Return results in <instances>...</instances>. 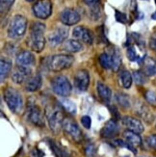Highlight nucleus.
<instances>
[{
    "label": "nucleus",
    "instance_id": "473e14b6",
    "mask_svg": "<svg viewBox=\"0 0 156 157\" xmlns=\"http://www.w3.org/2000/svg\"><path fill=\"white\" fill-rule=\"evenodd\" d=\"M145 98L148 103L156 105V92L151 91V90H147L145 93Z\"/></svg>",
    "mask_w": 156,
    "mask_h": 157
},
{
    "label": "nucleus",
    "instance_id": "37998d69",
    "mask_svg": "<svg viewBox=\"0 0 156 157\" xmlns=\"http://www.w3.org/2000/svg\"><path fill=\"white\" fill-rule=\"evenodd\" d=\"M152 18H153V19H156V13L152 15Z\"/></svg>",
    "mask_w": 156,
    "mask_h": 157
},
{
    "label": "nucleus",
    "instance_id": "dca6fc26",
    "mask_svg": "<svg viewBox=\"0 0 156 157\" xmlns=\"http://www.w3.org/2000/svg\"><path fill=\"white\" fill-rule=\"evenodd\" d=\"M121 121H123L124 125L128 128V130L136 132L138 134H140L144 131L143 124H142L141 121H139L136 118L129 117V116H125V117H124L123 119H121Z\"/></svg>",
    "mask_w": 156,
    "mask_h": 157
},
{
    "label": "nucleus",
    "instance_id": "0eeeda50",
    "mask_svg": "<svg viewBox=\"0 0 156 157\" xmlns=\"http://www.w3.org/2000/svg\"><path fill=\"white\" fill-rule=\"evenodd\" d=\"M63 129L65 133L69 135L73 141H75L77 143L82 141L83 138L82 131L80 130L76 121L72 120L71 118H65L63 121Z\"/></svg>",
    "mask_w": 156,
    "mask_h": 157
},
{
    "label": "nucleus",
    "instance_id": "79ce46f5",
    "mask_svg": "<svg viewBox=\"0 0 156 157\" xmlns=\"http://www.w3.org/2000/svg\"><path fill=\"white\" fill-rule=\"evenodd\" d=\"M131 5H132V11H135L137 8V4H136V0H131Z\"/></svg>",
    "mask_w": 156,
    "mask_h": 157
},
{
    "label": "nucleus",
    "instance_id": "f03ea898",
    "mask_svg": "<svg viewBox=\"0 0 156 157\" xmlns=\"http://www.w3.org/2000/svg\"><path fill=\"white\" fill-rule=\"evenodd\" d=\"M60 107L61 106L48 104L45 107L44 110L46 120L48 121L51 131L54 134H58L61 130V128H63V121L65 120V117L62 109Z\"/></svg>",
    "mask_w": 156,
    "mask_h": 157
},
{
    "label": "nucleus",
    "instance_id": "72a5a7b5",
    "mask_svg": "<svg viewBox=\"0 0 156 157\" xmlns=\"http://www.w3.org/2000/svg\"><path fill=\"white\" fill-rule=\"evenodd\" d=\"M127 57L130 61H138L139 59V56L137 55V52H136V49H135L134 46H129L127 48Z\"/></svg>",
    "mask_w": 156,
    "mask_h": 157
},
{
    "label": "nucleus",
    "instance_id": "2f4dec72",
    "mask_svg": "<svg viewBox=\"0 0 156 157\" xmlns=\"http://www.w3.org/2000/svg\"><path fill=\"white\" fill-rule=\"evenodd\" d=\"M85 154L87 157H96L97 156V149L93 144L92 143H87L84 147Z\"/></svg>",
    "mask_w": 156,
    "mask_h": 157
},
{
    "label": "nucleus",
    "instance_id": "4c0bfd02",
    "mask_svg": "<svg viewBox=\"0 0 156 157\" xmlns=\"http://www.w3.org/2000/svg\"><path fill=\"white\" fill-rule=\"evenodd\" d=\"M116 19L118 20L119 22H121V23H126L127 22L126 15L124 13H121V12H119V11H116Z\"/></svg>",
    "mask_w": 156,
    "mask_h": 157
},
{
    "label": "nucleus",
    "instance_id": "423d86ee",
    "mask_svg": "<svg viewBox=\"0 0 156 157\" xmlns=\"http://www.w3.org/2000/svg\"><path fill=\"white\" fill-rule=\"evenodd\" d=\"M50 84L53 92L60 97H67L71 93L70 82L64 75H57L52 78Z\"/></svg>",
    "mask_w": 156,
    "mask_h": 157
},
{
    "label": "nucleus",
    "instance_id": "1a4fd4ad",
    "mask_svg": "<svg viewBox=\"0 0 156 157\" xmlns=\"http://www.w3.org/2000/svg\"><path fill=\"white\" fill-rule=\"evenodd\" d=\"M27 118L33 124L40 127L44 126L43 112L40 110V108L36 104L30 103V102L28 103V106H27Z\"/></svg>",
    "mask_w": 156,
    "mask_h": 157
},
{
    "label": "nucleus",
    "instance_id": "a878e982",
    "mask_svg": "<svg viewBox=\"0 0 156 157\" xmlns=\"http://www.w3.org/2000/svg\"><path fill=\"white\" fill-rule=\"evenodd\" d=\"M110 55L112 58V70L114 71H118L121 64V57H120V51L118 49H115Z\"/></svg>",
    "mask_w": 156,
    "mask_h": 157
},
{
    "label": "nucleus",
    "instance_id": "2eb2a0df",
    "mask_svg": "<svg viewBox=\"0 0 156 157\" xmlns=\"http://www.w3.org/2000/svg\"><path fill=\"white\" fill-rule=\"evenodd\" d=\"M36 62V59L34 54L28 50H22L20 51L16 58V63L17 66L20 67H31Z\"/></svg>",
    "mask_w": 156,
    "mask_h": 157
},
{
    "label": "nucleus",
    "instance_id": "b1692460",
    "mask_svg": "<svg viewBox=\"0 0 156 157\" xmlns=\"http://www.w3.org/2000/svg\"><path fill=\"white\" fill-rule=\"evenodd\" d=\"M59 104L67 113H70L71 115L76 114V106L74 104V102H72L71 100L67 99V98L61 99V100H59Z\"/></svg>",
    "mask_w": 156,
    "mask_h": 157
},
{
    "label": "nucleus",
    "instance_id": "c85d7f7f",
    "mask_svg": "<svg viewBox=\"0 0 156 157\" xmlns=\"http://www.w3.org/2000/svg\"><path fill=\"white\" fill-rule=\"evenodd\" d=\"M116 100L118 103L123 106L124 108H127L130 106V102H129V98H128V95L125 94H123V93H118L116 94Z\"/></svg>",
    "mask_w": 156,
    "mask_h": 157
},
{
    "label": "nucleus",
    "instance_id": "a19ab883",
    "mask_svg": "<svg viewBox=\"0 0 156 157\" xmlns=\"http://www.w3.org/2000/svg\"><path fill=\"white\" fill-rule=\"evenodd\" d=\"M43 152L38 148H34L31 151V157H43L42 155H38V154H42Z\"/></svg>",
    "mask_w": 156,
    "mask_h": 157
},
{
    "label": "nucleus",
    "instance_id": "6e6552de",
    "mask_svg": "<svg viewBox=\"0 0 156 157\" xmlns=\"http://www.w3.org/2000/svg\"><path fill=\"white\" fill-rule=\"evenodd\" d=\"M32 9L36 17L46 19L52 13V2L50 0H39L33 5Z\"/></svg>",
    "mask_w": 156,
    "mask_h": 157
},
{
    "label": "nucleus",
    "instance_id": "393cba45",
    "mask_svg": "<svg viewBox=\"0 0 156 157\" xmlns=\"http://www.w3.org/2000/svg\"><path fill=\"white\" fill-rule=\"evenodd\" d=\"M50 147L57 157H70L69 152H67L62 146L58 145L57 143H55L54 141H50Z\"/></svg>",
    "mask_w": 156,
    "mask_h": 157
},
{
    "label": "nucleus",
    "instance_id": "ea45409f",
    "mask_svg": "<svg viewBox=\"0 0 156 157\" xmlns=\"http://www.w3.org/2000/svg\"><path fill=\"white\" fill-rule=\"evenodd\" d=\"M83 2L88 6L93 7V6L98 5L100 3V0H83Z\"/></svg>",
    "mask_w": 156,
    "mask_h": 157
},
{
    "label": "nucleus",
    "instance_id": "e433bc0d",
    "mask_svg": "<svg viewBox=\"0 0 156 157\" xmlns=\"http://www.w3.org/2000/svg\"><path fill=\"white\" fill-rule=\"evenodd\" d=\"M81 122H82V125L86 128V129H90L91 125H92V120L89 116H83L81 118Z\"/></svg>",
    "mask_w": 156,
    "mask_h": 157
},
{
    "label": "nucleus",
    "instance_id": "4be33fe9",
    "mask_svg": "<svg viewBox=\"0 0 156 157\" xmlns=\"http://www.w3.org/2000/svg\"><path fill=\"white\" fill-rule=\"evenodd\" d=\"M144 73L146 76L156 74V60L146 57L144 60Z\"/></svg>",
    "mask_w": 156,
    "mask_h": 157
},
{
    "label": "nucleus",
    "instance_id": "7ed1b4c3",
    "mask_svg": "<svg viewBox=\"0 0 156 157\" xmlns=\"http://www.w3.org/2000/svg\"><path fill=\"white\" fill-rule=\"evenodd\" d=\"M4 99L6 104L8 105L9 109L13 112L18 114L22 111L23 108V100L20 93L13 88H7L4 91Z\"/></svg>",
    "mask_w": 156,
    "mask_h": 157
},
{
    "label": "nucleus",
    "instance_id": "6ab92c4d",
    "mask_svg": "<svg viewBox=\"0 0 156 157\" xmlns=\"http://www.w3.org/2000/svg\"><path fill=\"white\" fill-rule=\"evenodd\" d=\"M83 48L82 44L77 40H69L63 44V50L69 53H77Z\"/></svg>",
    "mask_w": 156,
    "mask_h": 157
},
{
    "label": "nucleus",
    "instance_id": "4468645a",
    "mask_svg": "<svg viewBox=\"0 0 156 157\" xmlns=\"http://www.w3.org/2000/svg\"><path fill=\"white\" fill-rule=\"evenodd\" d=\"M31 73H32V71L30 67L17 66L15 69L13 70L12 80L17 84H21L31 76Z\"/></svg>",
    "mask_w": 156,
    "mask_h": 157
},
{
    "label": "nucleus",
    "instance_id": "cd10ccee",
    "mask_svg": "<svg viewBox=\"0 0 156 157\" xmlns=\"http://www.w3.org/2000/svg\"><path fill=\"white\" fill-rule=\"evenodd\" d=\"M120 80H121V84H123V86L125 89H128L132 85L133 76L128 71H124L120 74Z\"/></svg>",
    "mask_w": 156,
    "mask_h": 157
},
{
    "label": "nucleus",
    "instance_id": "c9c22d12",
    "mask_svg": "<svg viewBox=\"0 0 156 157\" xmlns=\"http://www.w3.org/2000/svg\"><path fill=\"white\" fill-rule=\"evenodd\" d=\"M146 144L153 149H156V134L150 135L146 138Z\"/></svg>",
    "mask_w": 156,
    "mask_h": 157
},
{
    "label": "nucleus",
    "instance_id": "20e7f679",
    "mask_svg": "<svg viewBox=\"0 0 156 157\" xmlns=\"http://www.w3.org/2000/svg\"><path fill=\"white\" fill-rule=\"evenodd\" d=\"M73 62L74 58L70 54H57L47 59V67L52 71H61L70 67Z\"/></svg>",
    "mask_w": 156,
    "mask_h": 157
},
{
    "label": "nucleus",
    "instance_id": "c756f323",
    "mask_svg": "<svg viewBox=\"0 0 156 157\" xmlns=\"http://www.w3.org/2000/svg\"><path fill=\"white\" fill-rule=\"evenodd\" d=\"M132 76H133V79L135 80V82L139 85H143L146 82V75L144 73V71H134Z\"/></svg>",
    "mask_w": 156,
    "mask_h": 157
},
{
    "label": "nucleus",
    "instance_id": "f3484780",
    "mask_svg": "<svg viewBox=\"0 0 156 157\" xmlns=\"http://www.w3.org/2000/svg\"><path fill=\"white\" fill-rule=\"evenodd\" d=\"M118 133H119V126L115 120L108 121L103 126V128L101 129L100 132L101 136L103 138H107V139L115 138L118 135Z\"/></svg>",
    "mask_w": 156,
    "mask_h": 157
},
{
    "label": "nucleus",
    "instance_id": "aec40b11",
    "mask_svg": "<svg viewBox=\"0 0 156 157\" xmlns=\"http://www.w3.org/2000/svg\"><path fill=\"white\" fill-rule=\"evenodd\" d=\"M124 140L128 143L129 145H131L134 147H140L142 145V139L140 137V135L136 132H133L130 130H126L124 133Z\"/></svg>",
    "mask_w": 156,
    "mask_h": 157
},
{
    "label": "nucleus",
    "instance_id": "f257e3e1",
    "mask_svg": "<svg viewBox=\"0 0 156 157\" xmlns=\"http://www.w3.org/2000/svg\"><path fill=\"white\" fill-rule=\"evenodd\" d=\"M45 25L42 22H33L30 26V35L26 43L30 48L35 52H42L45 46V39L44 33Z\"/></svg>",
    "mask_w": 156,
    "mask_h": 157
},
{
    "label": "nucleus",
    "instance_id": "5701e85b",
    "mask_svg": "<svg viewBox=\"0 0 156 157\" xmlns=\"http://www.w3.org/2000/svg\"><path fill=\"white\" fill-rule=\"evenodd\" d=\"M11 70H12L11 61L1 58V61H0V78H1V82H4V80L7 78L8 74L10 73Z\"/></svg>",
    "mask_w": 156,
    "mask_h": 157
},
{
    "label": "nucleus",
    "instance_id": "f704fd0d",
    "mask_svg": "<svg viewBox=\"0 0 156 157\" xmlns=\"http://www.w3.org/2000/svg\"><path fill=\"white\" fill-rule=\"evenodd\" d=\"M99 5V4H98ZM98 5H96V6H93L91 7V17H93V19H98L100 15H101V13H100V9H99V7Z\"/></svg>",
    "mask_w": 156,
    "mask_h": 157
},
{
    "label": "nucleus",
    "instance_id": "39448f33",
    "mask_svg": "<svg viewBox=\"0 0 156 157\" xmlns=\"http://www.w3.org/2000/svg\"><path fill=\"white\" fill-rule=\"evenodd\" d=\"M27 29V19L21 15H16L11 20L8 27V36L11 39L17 40L24 36Z\"/></svg>",
    "mask_w": 156,
    "mask_h": 157
},
{
    "label": "nucleus",
    "instance_id": "a18cd8bd",
    "mask_svg": "<svg viewBox=\"0 0 156 157\" xmlns=\"http://www.w3.org/2000/svg\"><path fill=\"white\" fill-rule=\"evenodd\" d=\"M155 3H156V0H155Z\"/></svg>",
    "mask_w": 156,
    "mask_h": 157
},
{
    "label": "nucleus",
    "instance_id": "f8f14e48",
    "mask_svg": "<svg viewBox=\"0 0 156 157\" xmlns=\"http://www.w3.org/2000/svg\"><path fill=\"white\" fill-rule=\"evenodd\" d=\"M72 35L77 40L83 42L87 44H92L93 43V32L84 26H77L73 29Z\"/></svg>",
    "mask_w": 156,
    "mask_h": 157
},
{
    "label": "nucleus",
    "instance_id": "bb28decb",
    "mask_svg": "<svg viewBox=\"0 0 156 157\" xmlns=\"http://www.w3.org/2000/svg\"><path fill=\"white\" fill-rule=\"evenodd\" d=\"M99 63L101 67L105 70L112 69V58L111 55L108 53H102L99 56Z\"/></svg>",
    "mask_w": 156,
    "mask_h": 157
},
{
    "label": "nucleus",
    "instance_id": "9b49d317",
    "mask_svg": "<svg viewBox=\"0 0 156 157\" xmlns=\"http://www.w3.org/2000/svg\"><path fill=\"white\" fill-rule=\"evenodd\" d=\"M79 13L72 8H66L60 13V20L67 26H71L80 21Z\"/></svg>",
    "mask_w": 156,
    "mask_h": 157
},
{
    "label": "nucleus",
    "instance_id": "412c9836",
    "mask_svg": "<svg viewBox=\"0 0 156 157\" xmlns=\"http://www.w3.org/2000/svg\"><path fill=\"white\" fill-rule=\"evenodd\" d=\"M97 93L99 94V97L101 98L103 101L105 102H109L111 100L112 98V92L110 90V88L106 86L105 84H103L102 82H98L97 85Z\"/></svg>",
    "mask_w": 156,
    "mask_h": 157
},
{
    "label": "nucleus",
    "instance_id": "9d476101",
    "mask_svg": "<svg viewBox=\"0 0 156 157\" xmlns=\"http://www.w3.org/2000/svg\"><path fill=\"white\" fill-rule=\"evenodd\" d=\"M69 35L67 28L65 27H58L54 31H52L48 36H47V42L51 46H57L61 44L66 42V40Z\"/></svg>",
    "mask_w": 156,
    "mask_h": 157
},
{
    "label": "nucleus",
    "instance_id": "58836bf2",
    "mask_svg": "<svg viewBox=\"0 0 156 157\" xmlns=\"http://www.w3.org/2000/svg\"><path fill=\"white\" fill-rule=\"evenodd\" d=\"M150 48L156 52V33L151 36L150 40Z\"/></svg>",
    "mask_w": 156,
    "mask_h": 157
},
{
    "label": "nucleus",
    "instance_id": "7c9ffc66",
    "mask_svg": "<svg viewBox=\"0 0 156 157\" xmlns=\"http://www.w3.org/2000/svg\"><path fill=\"white\" fill-rule=\"evenodd\" d=\"M15 0H0V11L1 13H6L10 11Z\"/></svg>",
    "mask_w": 156,
    "mask_h": 157
},
{
    "label": "nucleus",
    "instance_id": "c03bdc74",
    "mask_svg": "<svg viewBox=\"0 0 156 157\" xmlns=\"http://www.w3.org/2000/svg\"><path fill=\"white\" fill-rule=\"evenodd\" d=\"M26 1H28V2H32V1H35V0H26Z\"/></svg>",
    "mask_w": 156,
    "mask_h": 157
},
{
    "label": "nucleus",
    "instance_id": "ddd939ff",
    "mask_svg": "<svg viewBox=\"0 0 156 157\" xmlns=\"http://www.w3.org/2000/svg\"><path fill=\"white\" fill-rule=\"evenodd\" d=\"M74 86L79 92H85L90 84L89 72L85 70L78 71L74 75Z\"/></svg>",
    "mask_w": 156,
    "mask_h": 157
},
{
    "label": "nucleus",
    "instance_id": "a211bd4d",
    "mask_svg": "<svg viewBox=\"0 0 156 157\" xmlns=\"http://www.w3.org/2000/svg\"><path fill=\"white\" fill-rule=\"evenodd\" d=\"M42 76L40 74L31 75L24 83V89L27 92H36L42 86Z\"/></svg>",
    "mask_w": 156,
    "mask_h": 157
}]
</instances>
